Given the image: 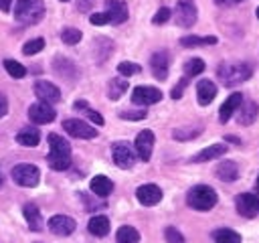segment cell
<instances>
[{"mask_svg": "<svg viewBox=\"0 0 259 243\" xmlns=\"http://www.w3.org/2000/svg\"><path fill=\"white\" fill-rule=\"evenodd\" d=\"M217 176L223 180V182H235L239 178V166L237 162L233 160H223L219 166H217Z\"/></svg>", "mask_w": 259, "mask_h": 243, "instance_id": "obj_23", "label": "cell"}, {"mask_svg": "<svg viewBox=\"0 0 259 243\" xmlns=\"http://www.w3.org/2000/svg\"><path fill=\"white\" fill-rule=\"evenodd\" d=\"M164 237H166L168 243H184V235L176 227H166L164 229Z\"/></svg>", "mask_w": 259, "mask_h": 243, "instance_id": "obj_38", "label": "cell"}, {"mask_svg": "<svg viewBox=\"0 0 259 243\" xmlns=\"http://www.w3.org/2000/svg\"><path fill=\"white\" fill-rule=\"evenodd\" d=\"M55 109L51 103H45V101H38V103H32L28 107V117L34 122V124H51L55 119Z\"/></svg>", "mask_w": 259, "mask_h": 243, "instance_id": "obj_13", "label": "cell"}, {"mask_svg": "<svg viewBox=\"0 0 259 243\" xmlns=\"http://www.w3.org/2000/svg\"><path fill=\"white\" fill-rule=\"evenodd\" d=\"M6 111H8V99L4 93H0V117H4Z\"/></svg>", "mask_w": 259, "mask_h": 243, "instance_id": "obj_44", "label": "cell"}, {"mask_svg": "<svg viewBox=\"0 0 259 243\" xmlns=\"http://www.w3.org/2000/svg\"><path fill=\"white\" fill-rule=\"evenodd\" d=\"M257 115H259V105L253 99L241 101V105H239V117H237V122L241 126H251L257 119Z\"/></svg>", "mask_w": 259, "mask_h": 243, "instance_id": "obj_19", "label": "cell"}, {"mask_svg": "<svg viewBox=\"0 0 259 243\" xmlns=\"http://www.w3.org/2000/svg\"><path fill=\"white\" fill-rule=\"evenodd\" d=\"M214 43H217V36H194V34H188V36L180 38L182 47H204V45H214Z\"/></svg>", "mask_w": 259, "mask_h": 243, "instance_id": "obj_31", "label": "cell"}, {"mask_svg": "<svg viewBox=\"0 0 259 243\" xmlns=\"http://www.w3.org/2000/svg\"><path fill=\"white\" fill-rule=\"evenodd\" d=\"M89 188H91V192L93 194H97V196H107L111 190H113V182L107 178V176H103V174H97V176H93L91 178V182H89Z\"/></svg>", "mask_w": 259, "mask_h": 243, "instance_id": "obj_25", "label": "cell"}, {"mask_svg": "<svg viewBox=\"0 0 259 243\" xmlns=\"http://www.w3.org/2000/svg\"><path fill=\"white\" fill-rule=\"evenodd\" d=\"M32 89H34V95L45 103H57L61 99L59 87L55 83H51V81H36Z\"/></svg>", "mask_w": 259, "mask_h": 243, "instance_id": "obj_15", "label": "cell"}, {"mask_svg": "<svg viewBox=\"0 0 259 243\" xmlns=\"http://www.w3.org/2000/svg\"><path fill=\"white\" fill-rule=\"evenodd\" d=\"M217 200L219 196L214 188H210L208 184H196L186 192V202L194 211H210L217 205Z\"/></svg>", "mask_w": 259, "mask_h": 243, "instance_id": "obj_3", "label": "cell"}, {"mask_svg": "<svg viewBox=\"0 0 259 243\" xmlns=\"http://www.w3.org/2000/svg\"><path fill=\"white\" fill-rule=\"evenodd\" d=\"M4 67H6V71H8V75H12L14 79H22L24 75H26V67H22L18 61H14V59H6L4 61Z\"/></svg>", "mask_w": 259, "mask_h": 243, "instance_id": "obj_35", "label": "cell"}, {"mask_svg": "<svg viewBox=\"0 0 259 243\" xmlns=\"http://www.w3.org/2000/svg\"><path fill=\"white\" fill-rule=\"evenodd\" d=\"M186 85H188V77H184V79H180L178 83H176V87L172 89V99H180L182 97V93H184V89H186Z\"/></svg>", "mask_w": 259, "mask_h": 243, "instance_id": "obj_41", "label": "cell"}, {"mask_svg": "<svg viewBox=\"0 0 259 243\" xmlns=\"http://www.w3.org/2000/svg\"><path fill=\"white\" fill-rule=\"evenodd\" d=\"M148 113H146V109H127V111H119V117L121 119H132V122H140V119H144Z\"/></svg>", "mask_w": 259, "mask_h": 243, "instance_id": "obj_39", "label": "cell"}, {"mask_svg": "<svg viewBox=\"0 0 259 243\" xmlns=\"http://www.w3.org/2000/svg\"><path fill=\"white\" fill-rule=\"evenodd\" d=\"M241 101H243V93H239V91L231 93V95L225 99V103L221 105V109H219V122H221V124H227V122L231 119V115L239 109Z\"/></svg>", "mask_w": 259, "mask_h": 243, "instance_id": "obj_17", "label": "cell"}, {"mask_svg": "<svg viewBox=\"0 0 259 243\" xmlns=\"http://www.w3.org/2000/svg\"><path fill=\"white\" fill-rule=\"evenodd\" d=\"M85 115H87L93 124L103 126V117H101V113H99V111H95V109H89V107H87V109H85Z\"/></svg>", "mask_w": 259, "mask_h": 243, "instance_id": "obj_43", "label": "cell"}, {"mask_svg": "<svg viewBox=\"0 0 259 243\" xmlns=\"http://www.w3.org/2000/svg\"><path fill=\"white\" fill-rule=\"evenodd\" d=\"M127 87H130V85H127V81H125V79L115 77V79H111V81L107 83V97L115 101V99H119V97L127 91Z\"/></svg>", "mask_w": 259, "mask_h": 243, "instance_id": "obj_28", "label": "cell"}, {"mask_svg": "<svg viewBox=\"0 0 259 243\" xmlns=\"http://www.w3.org/2000/svg\"><path fill=\"white\" fill-rule=\"evenodd\" d=\"M12 180L18 184V186H26V188H32L38 184L40 180V170L34 166V164H16L10 172Z\"/></svg>", "mask_w": 259, "mask_h": 243, "instance_id": "obj_5", "label": "cell"}, {"mask_svg": "<svg viewBox=\"0 0 259 243\" xmlns=\"http://www.w3.org/2000/svg\"><path fill=\"white\" fill-rule=\"evenodd\" d=\"M111 158H113V162H115L119 168H123V170L132 168L134 162H136L134 148H132L127 142H113V144H111Z\"/></svg>", "mask_w": 259, "mask_h": 243, "instance_id": "obj_7", "label": "cell"}, {"mask_svg": "<svg viewBox=\"0 0 259 243\" xmlns=\"http://www.w3.org/2000/svg\"><path fill=\"white\" fill-rule=\"evenodd\" d=\"M105 14L109 16L111 24H121L127 20V4L123 0H107L105 2Z\"/></svg>", "mask_w": 259, "mask_h": 243, "instance_id": "obj_16", "label": "cell"}, {"mask_svg": "<svg viewBox=\"0 0 259 243\" xmlns=\"http://www.w3.org/2000/svg\"><path fill=\"white\" fill-rule=\"evenodd\" d=\"M115 239H117V243H138L140 241V233H138V229H134L130 225H123V227L117 229Z\"/></svg>", "mask_w": 259, "mask_h": 243, "instance_id": "obj_29", "label": "cell"}, {"mask_svg": "<svg viewBox=\"0 0 259 243\" xmlns=\"http://www.w3.org/2000/svg\"><path fill=\"white\" fill-rule=\"evenodd\" d=\"M136 198L144 207H154L162 200V188L156 186V184H142L136 190Z\"/></svg>", "mask_w": 259, "mask_h": 243, "instance_id": "obj_12", "label": "cell"}, {"mask_svg": "<svg viewBox=\"0 0 259 243\" xmlns=\"http://www.w3.org/2000/svg\"><path fill=\"white\" fill-rule=\"evenodd\" d=\"M49 156L47 164L53 170H67L71 166V146L59 134H49Z\"/></svg>", "mask_w": 259, "mask_h": 243, "instance_id": "obj_1", "label": "cell"}, {"mask_svg": "<svg viewBox=\"0 0 259 243\" xmlns=\"http://www.w3.org/2000/svg\"><path fill=\"white\" fill-rule=\"evenodd\" d=\"M117 71H119V75H123V77H132V75L140 73V65H138V63H132V61H121V63L117 65Z\"/></svg>", "mask_w": 259, "mask_h": 243, "instance_id": "obj_37", "label": "cell"}, {"mask_svg": "<svg viewBox=\"0 0 259 243\" xmlns=\"http://www.w3.org/2000/svg\"><path fill=\"white\" fill-rule=\"evenodd\" d=\"M162 99V91L156 87H148V85H140L132 91V101L136 105H154Z\"/></svg>", "mask_w": 259, "mask_h": 243, "instance_id": "obj_10", "label": "cell"}, {"mask_svg": "<svg viewBox=\"0 0 259 243\" xmlns=\"http://www.w3.org/2000/svg\"><path fill=\"white\" fill-rule=\"evenodd\" d=\"M235 207H237V213L245 219H253L259 215V196L251 194V192H241L237 198H235Z\"/></svg>", "mask_w": 259, "mask_h": 243, "instance_id": "obj_9", "label": "cell"}, {"mask_svg": "<svg viewBox=\"0 0 259 243\" xmlns=\"http://www.w3.org/2000/svg\"><path fill=\"white\" fill-rule=\"evenodd\" d=\"M0 10L2 12H8L10 10V0H0Z\"/></svg>", "mask_w": 259, "mask_h": 243, "instance_id": "obj_46", "label": "cell"}, {"mask_svg": "<svg viewBox=\"0 0 259 243\" xmlns=\"http://www.w3.org/2000/svg\"><path fill=\"white\" fill-rule=\"evenodd\" d=\"M45 16L42 0H18L14 4V18L20 24H36Z\"/></svg>", "mask_w": 259, "mask_h": 243, "instance_id": "obj_4", "label": "cell"}, {"mask_svg": "<svg viewBox=\"0 0 259 243\" xmlns=\"http://www.w3.org/2000/svg\"><path fill=\"white\" fill-rule=\"evenodd\" d=\"M53 65H55V71H57L61 77H65V79H77V77H79L77 65H75L73 61L65 59V57H57V59L53 61Z\"/></svg>", "mask_w": 259, "mask_h": 243, "instance_id": "obj_22", "label": "cell"}, {"mask_svg": "<svg viewBox=\"0 0 259 243\" xmlns=\"http://www.w3.org/2000/svg\"><path fill=\"white\" fill-rule=\"evenodd\" d=\"M75 109H87V101H83V99L77 101V103H75Z\"/></svg>", "mask_w": 259, "mask_h": 243, "instance_id": "obj_48", "label": "cell"}, {"mask_svg": "<svg viewBox=\"0 0 259 243\" xmlns=\"http://www.w3.org/2000/svg\"><path fill=\"white\" fill-rule=\"evenodd\" d=\"M217 95V85L210 79H202L196 83V97L200 105H208Z\"/></svg>", "mask_w": 259, "mask_h": 243, "instance_id": "obj_20", "label": "cell"}, {"mask_svg": "<svg viewBox=\"0 0 259 243\" xmlns=\"http://www.w3.org/2000/svg\"><path fill=\"white\" fill-rule=\"evenodd\" d=\"M75 227H77L75 219H71V217H67V215H55V217L49 219V229H51V233H55V235H59V237L71 235V233L75 231Z\"/></svg>", "mask_w": 259, "mask_h": 243, "instance_id": "obj_14", "label": "cell"}, {"mask_svg": "<svg viewBox=\"0 0 259 243\" xmlns=\"http://www.w3.org/2000/svg\"><path fill=\"white\" fill-rule=\"evenodd\" d=\"M134 148H136L138 158H140V160H144V162H148V160L152 158V148H154V132H152V130H142V132L138 134V138H136Z\"/></svg>", "mask_w": 259, "mask_h": 243, "instance_id": "obj_11", "label": "cell"}, {"mask_svg": "<svg viewBox=\"0 0 259 243\" xmlns=\"http://www.w3.org/2000/svg\"><path fill=\"white\" fill-rule=\"evenodd\" d=\"M42 49H45V38H32V40H26L22 45V53L24 55H36Z\"/></svg>", "mask_w": 259, "mask_h": 243, "instance_id": "obj_36", "label": "cell"}, {"mask_svg": "<svg viewBox=\"0 0 259 243\" xmlns=\"http://www.w3.org/2000/svg\"><path fill=\"white\" fill-rule=\"evenodd\" d=\"M61 2H69V0H61Z\"/></svg>", "mask_w": 259, "mask_h": 243, "instance_id": "obj_51", "label": "cell"}, {"mask_svg": "<svg viewBox=\"0 0 259 243\" xmlns=\"http://www.w3.org/2000/svg\"><path fill=\"white\" fill-rule=\"evenodd\" d=\"M217 4H221V6H227V4H237V2H243V0H214Z\"/></svg>", "mask_w": 259, "mask_h": 243, "instance_id": "obj_47", "label": "cell"}, {"mask_svg": "<svg viewBox=\"0 0 259 243\" xmlns=\"http://www.w3.org/2000/svg\"><path fill=\"white\" fill-rule=\"evenodd\" d=\"M196 16H198V10H196V4H194L192 0H178V2H176L174 20H176L178 26L190 28V26L196 22Z\"/></svg>", "mask_w": 259, "mask_h": 243, "instance_id": "obj_6", "label": "cell"}, {"mask_svg": "<svg viewBox=\"0 0 259 243\" xmlns=\"http://www.w3.org/2000/svg\"><path fill=\"white\" fill-rule=\"evenodd\" d=\"M227 150H229V146H225V144H212V146L200 150V152L192 158V162H208V160L221 158L223 154H227Z\"/></svg>", "mask_w": 259, "mask_h": 243, "instance_id": "obj_24", "label": "cell"}, {"mask_svg": "<svg viewBox=\"0 0 259 243\" xmlns=\"http://www.w3.org/2000/svg\"><path fill=\"white\" fill-rule=\"evenodd\" d=\"M91 6H93V0H79V10L81 12H87Z\"/></svg>", "mask_w": 259, "mask_h": 243, "instance_id": "obj_45", "label": "cell"}, {"mask_svg": "<svg viewBox=\"0 0 259 243\" xmlns=\"http://www.w3.org/2000/svg\"><path fill=\"white\" fill-rule=\"evenodd\" d=\"M255 188H257V192H259V176H257V182H255Z\"/></svg>", "mask_w": 259, "mask_h": 243, "instance_id": "obj_49", "label": "cell"}, {"mask_svg": "<svg viewBox=\"0 0 259 243\" xmlns=\"http://www.w3.org/2000/svg\"><path fill=\"white\" fill-rule=\"evenodd\" d=\"M172 16V12H170V8H160L156 14H154V18H152V22L154 24H164V22H168V18Z\"/></svg>", "mask_w": 259, "mask_h": 243, "instance_id": "obj_40", "label": "cell"}, {"mask_svg": "<svg viewBox=\"0 0 259 243\" xmlns=\"http://www.w3.org/2000/svg\"><path fill=\"white\" fill-rule=\"evenodd\" d=\"M219 79L227 85V87H233V85H239L243 81H247L251 75H253V69L249 63H241V61H235V63H223L217 71Z\"/></svg>", "mask_w": 259, "mask_h": 243, "instance_id": "obj_2", "label": "cell"}, {"mask_svg": "<svg viewBox=\"0 0 259 243\" xmlns=\"http://www.w3.org/2000/svg\"><path fill=\"white\" fill-rule=\"evenodd\" d=\"M214 243H241V235L233 229H217L212 233Z\"/></svg>", "mask_w": 259, "mask_h": 243, "instance_id": "obj_30", "label": "cell"}, {"mask_svg": "<svg viewBox=\"0 0 259 243\" xmlns=\"http://www.w3.org/2000/svg\"><path fill=\"white\" fill-rule=\"evenodd\" d=\"M89 22H91V24H95V26H103V24H107V22H109V16H107L105 12H97V14H91Z\"/></svg>", "mask_w": 259, "mask_h": 243, "instance_id": "obj_42", "label": "cell"}, {"mask_svg": "<svg viewBox=\"0 0 259 243\" xmlns=\"http://www.w3.org/2000/svg\"><path fill=\"white\" fill-rule=\"evenodd\" d=\"M257 18H259V8H257Z\"/></svg>", "mask_w": 259, "mask_h": 243, "instance_id": "obj_50", "label": "cell"}, {"mask_svg": "<svg viewBox=\"0 0 259 243\" xmlns=\"http://www.w3.org/2000/svg\"><path fill=\"white\" fill-rule=\"evenodd\" d=\"M204 71V61L198 59V57H192L184 63V75L186 77H194V75H200Z\"/></svg>", "mask_w": 259, "mask_h": 243, "instance_id": "obj_32", "label": "cell"}, {"mask_svg": "<svg viewBox=\"0 0 259 243\" xmlns=\"http://www.w3.org/2000/svg\"><path fill=\"white\" fill-rule=\"evenodd\" d=\"M22 213H24V219H26L30 231H42V215L34 202H26L22 207Z\"/></svg>", "mask_w": 259, "mask_h": 243, "instance_id": "obj_21", "label": "cell"}, {"mask_svg": "<svg viewBox=\"0 0 259 243\" xmlns=\"http://www.w3.org/2000/svg\"><path fill=\"white\" fill-rule=\"evenodd\" d=\"M87 229H89V233L95 235V237H105V235L109 233V219H107L105 215H95V217L89 219Z\"/></svg>", "mask_w": 259, "mask_h": 243, "instance_id": "obj_26", "label": "cell"}, {"mask_svg": "<svg viewBox=\"0 0 259 243\" xmlns=\"http://www.w3.org/2000/svg\"><path fill=\"white\" fill-rule=\"evenodd\" d=\"M63 130L73 136V138H83V140H91L97 136V130L89 124H85L83 119H77V117H71V119H65L63 122Z\"/></svg>", "mask_w": 259, "mask_h": 243, "instance_id": "obj_8", "label": "cell"}, {"mask_svg": "<svg viewBox=\"0 0 259 243\" xmlns=\"http://www.w3.org/2000/svg\"><path fill=\"white\" fill-rule=\"evenodd\" d=\"M200 126H190V128H178V130H174L172 132V138L174 140H192V138H196L198 134H200Z\"/></svg>", "mask_w": 259, "mask_h": 243, "instance_id": "obj_33", "label": "cell"}, {"mask_svg": "<svg viewBox=\"0 0 259 243\" xmlns=\"http://www.w3.org/2000/svg\"><path fill=\"white\" fill-rule=\"evenodd\" d=\"M81 36H83L81 30L79 28H73V26H67V28L61 30V40L65 45H77L81 40Z\"/></svg>", "mask_w": 259, "mask_h": 243, "instance_id": "obj_34", "label": "cell"}, {"mask_svg": "<svg viewBox=\"0 0 259 243\" xmlns=\"http://www.w3.org/2000/svg\"><path fill=\"white\" fill-rule=\"evenodd\" d=\"M16 142L22 144V146H36L40 142V134H38L36 128H22L16 134Z\"/></svg>", "mask_w": 259, "mask_h": 243, "instance_id": "obj_27", "label": "cell"}, {"mask_svg": "<svg viewBox=\"0 0 259 243\" xmlns=\"http://www.w3.org/2000/svg\"><path fill=\"white\" fill-rule=\"evenodd\" d=\"M150 67H152V73L158 81H164L168 77V53L166 51H158L152 55L150 59Z\"/></svg>", "mask_w": 259, "mask_h": 243, "instance_id": "obj_18", "label": "cell"}]
</instances>
